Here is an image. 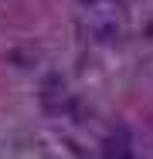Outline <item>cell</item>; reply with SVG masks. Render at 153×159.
Returning <instances> with one entry per match:
<instances>
[{
  "instance_id": "obj_1",
  "label": "cell",
  "mask_w": 153,
  "mask_h": 159,
  "mask_svg": "<svg viewBox=\"0 0 153 159\" xmlns=\"http://www.w3.org/2000/svg\"><path fill=\"white\" fill-rule=\"evenodd\" d=\"M106 152H109V156H129V152H133V149H129V135H126V132L109 135V139H106Z\"/></svg>"
}]
</instances>
